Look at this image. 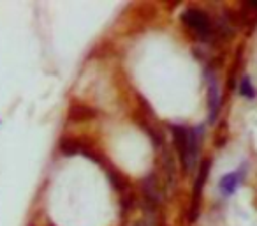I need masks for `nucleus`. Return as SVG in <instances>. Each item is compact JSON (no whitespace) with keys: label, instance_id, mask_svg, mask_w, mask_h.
Here are the masks:
<instances>
[{"label":"nucleus","instance_id":"2","mask_svg":"<svg viewBox=\"0 0 257 226\" xmlns=\"http://www.w3.org/2000/svg\"><path fill=\"white\" fill-rule=\"evenodd\" d=\"M210 159L203 161V165L199 166V173H197L196 184H194V191H192V205H190V221H196L197 214H199V203H201V196H203V189H204V182L208 179V173H210Z\"/></svg>","mask_w":257,"mask_h":226},{"label":"nucleus","instance_id":"1","mask_svg":"<svg viewBox=\"0 0 257 226\" xmlns=\"http://www.w3.org/2000/svg\"><path fill=\"white\" fill-rule=\"evenodd\" d=\"M182 23L189 29V32L196 34L201 39H206L213 32L210 15L199 8H187L182 13Z\"/></svg>","mask_w":257,"mask_h":226},{"label":"nucleus","instance_id":"6","mask_svg":"<svg viewBox=\"0 0 257 226\" xmlns=\"http://www.w3.org/2000/svg\"><path fill=\"white\" fill-rule=\"evenodd\" d=\"M239 94H241L243 97H246V99H253V97L257 96V90H255V87H253L250 76H243L241 78V82H239Z\"/></svg>","mask_w":257,"mask_h":226},{"label":"nucleus","instance_id":"4","mask_svg":"<svg viewBox=\"0 0 257 226\" xmlns=\"http://www.w3.org/2000/svg\"><path fill=\"white\" fill-rule=\"evenodd\" d=\"M243 175H241V170H236V172H231V173H225L224 177L220 179L218 182V189H220L222 196L229 198L236 193V189L239 187V182H241Z\"/></svg>","mask_w":257,"mask_h":226},{"label":"nucleus","instance_id":"5","mask_svg":"<svg viewBox=\"0 0 257 226\" xmlns=\"http://www.w3.org/2000/svg\"><path fill=\"white\" fill-rule=\"evenodd\" d=\"M208 106H210V124H213L218 117L220 110V90L215 80H210V89H208Z\"/></svg>","mask_w":257,"mask_h":226},{"label":"nucleus","instance_id":"3","mask_svg":"<svg viewBox=\"0 0 257 226\" xmlns=\"http://www.w3.org/2000/svg\"><path fill=\"white\" fill-rule=\"evenodd\" d=\"M171 134H173V141H175V148L180 156V161H182V166H185L187 161V147H189V129L183 126H178V124H173L171 127Z\"/></svg>","mask_w":257,"mask_h":226},{"label":"nucleus","instance_id":"7","mask_svg":"<svg viewBox=\"0 0 257 226\" xmlns=\"http://www.w3.org/2000/svg\"><path fill=\"white\" fill-rule=\"evenodd\" d=\"M93 117V111L88 106H81V104H76L71 108V119L72 120H86Z\"/></svg>","mask_w":257,"mask_h":226}]
</instances>
